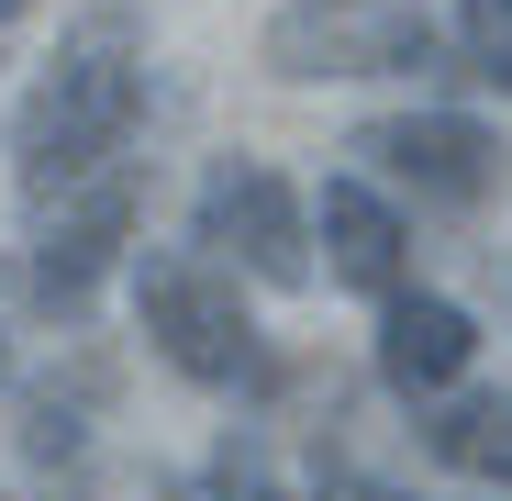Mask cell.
<instances>
[{
  "mask_svg": "<svg viewBox=\"0 0 512 501\" xmlns=\"http://www.w3.org/2000/svg\"><path fill=\"white\" fill-rule=\"evenodd\" d=\"M134 123H145V45H134V23L123 12L67 23L56 56H45V78H34V101H23V123H12V190H23V212L45 223L56 201L112 179Z\"/></svg>",
  "mask_w": 512,
  "mask_h": 501,
  "instance_id": "1",
  "label": "cell"
},
{
  "mask_svg": "<svg viewBox=\"0 0 512 501\" xmlns=\"http://www.w3.org/2000/svg\"><path fill=\"white\" fill-rule=\"evenodd\" d=\"M134 312H145V346L201 379V390H245L256 379V312L234 301V268L212 257H145L134 268Z\"/></svg>",
  "mask_w": 512,
  "mask_h": 501,
  "instance_id": "2",
  "label": "cell"
},
{
  "mask_svg": "<svg viewBox=\"0 0 512 501\" xmlns=\"http://www.w3.org/2000/svg\"><path fill=\"white\" fill-rule=\"evenodd\" d=\"M190 245H212L223 268L268 279V290H312V212L268 156H212L201 201H190Z\"/></svg>",
  "mask_w": 512,
  "mask_h": 501,
  "instance_id": "3",
  "label": "cell"
},
{
  "mask_svg": "<svg viewBox=\"0 0 512 501\" xmlns=\"http://www.w3.org/2000/svg\"><path fill=\"white\" fill-rule=\"evenodd\" d=\"M357 156L379 167L390 190L446 201V212H468V201L501 179V134H490V123H468V112H390V123H368V134H357Z\"/></svg>",
  "mask_w": 512,
  "mask_h": 501,
  "instance_id": "4",
  "label": "cell"
},
{
  "mask_svg": "<svg viewBox=\"0 0 512 501\" xmlns=\"http://www.w3.org/2000/svg\"><path fill=\"white\" fill-rule=\"evenodd\" d=\"M134 245V167H112V179H90L78 201H56L45 212V245H34V301L56 312V323H78L90 312V290L112 279V257Z\"/></svg>",
  "mask_w": 512,
  "mask_h": 501,
  "instance_id": "5",
  "label": "cell"
},
{
  "mask_svg": "<svg viewBox=\"0 0 512 501\" xmlns=\"http://www.w3.org/2000/svg\"><path fill=\"white\" fill-rule=\"evenodd\" d=\"M479 357V323L446 301V290H390L379 301V379L401 401H446Z\"/></svg>",
  "mask_w": 512,
  "mask_h": 501,
  "instance_id": "6",
  "label": "cell"
},
{
  "mask_svg": "<svg viewBox=\"0 0 512 501\" xmlns=\"http://www.w3.org/2000/svg\"><path fill=\"white\" fill-rule=\"evenodd\" d=\"M312 234H323V268L346 279V290H401L412 279V223L368 190V179H323V212H312Z\"/></svg>",
  "mask_w": 512,
  "mask_h": 501,
  "instance_id": "7",
  "label": "cell"
},
{
  "mask_svg": "<svg viewBox=\"0 0 512 501\" xmlns=\"http://www.w3.org/2000/svg\"><path fill=\"white\" fill-rule=\"evenodd\" d=\"M279 78H379V67H423V23H368V34H312V23H279L268 34Z\"/></svg>",
  "mask_w": 512,
  "mask_h": 501,
  "instance_id": "8",
  "label": "cell"
},
{
  "mask_svg": "<svg viewBox=\"0 0 512 501\" xmlns=\"http://www.w3.org/2000/svg\"><path fill=\"white\" fill-rule=\"evenodd\" d=\"M423 446H435V468H457L479 490H512V401H435Z\"/></svg>",
  "mask_w": 512,
  "mask_h": 501,
  "instance_id": "9",
  "label": "cell"
},
{
  "mask_svg": "<svg viewBox=\"0 0 512 501\" xmlns=\"http://www.w3.org/2000/svg\"><path fill=\"white\" fill-rule=\"evenodd\" d=\"M90 401H101V379H90V368H78L67 390L45 379V390L23 401V457H78V446H90Z\"/></svg>",
  "mask_w": 512,
  "mask_h": 501,
  "instance_id": "10",
  "label": "cell"
},
{
  "mask_svg": "<svg viewBox=\"0 0 512 501\" xmlns=\"http://www.w3.org/2000/svg\"><path fill=\"white\" fill-rule=\"evenodd\" d=\"M457 78L512 90V0H457Z\"/></svg>",
  "mask_w": 512,
  "mask_h": 501,
  "instance_id": "11",
  "label": "cell"
},
{
  "mask_svg": "<svg viewBox=\"0 0 512 501\" xmlns=\"http://www.w3.org/2000/svg\"><path fill=\"white\" fill-rule=\"evenodd\" d=\"M201 501H279V479H268V457H256V446H223L212 479H201Z\"/></svg>",
  "mask_w": 512,
  "mask_h": 501,
  "instance_id": "12",
  "label": "cell"
},
{
  "mask_svg": "<svg viewBox=\"0 0 512 501\" xmlns=\"http://www.w3.org/2000/svg\"><path fill=\"white\" fill-rule=\"evenodd\" d=\"M323 501H401V490H379V479H323Z\"/></svg>",
  "mask_w": 512,
  "mask_h": 501,
  "instance_id": "13",
  "label": "cell"
},
{
  "mask_svg": "<svg viewBox=\"0 0 512 501\" xmlns=\"http://www.w3.org/2000/svg\"><path fill=\"white\" fill-rule=\"evenodd\" d=\"M12 12H23V0H0V23H12Z\"/></svg>",
  "mask_w": 512,
  "mask_h": 501,
  "instance_id": "14",
  "label": "cell"
},
{
  "mask_svg": "<svg viewBox=\"0 0 512 501\" xmlns=\"http://www.w3.org/2000/svg\"><path fill=\"white\" fill-rule=\"evenodd\" d=\"M0 379H12V346H0Z\"/></svg>",
  "mask_w": 512,
  "mask_h": 501,
  "instance_id": "15",
  "label": "cell"
}]
</instances>
